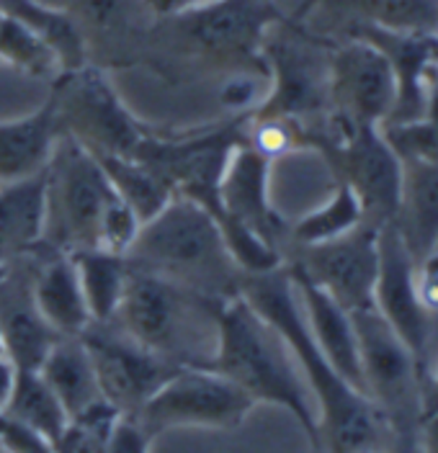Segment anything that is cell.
Wrapping results in <instances>:
<instances>
[{"label":"cell","mask_w":438,"mask_h":453,"mask_svg":"<svg viewBox=\"0 0 438 453\" xmlns=\"http://www.w3.org/2000/svg\"><path fill=\"white\" fill-rule=\"evenodd\" d=\"M65 11L78 24L86 44L90 39L121 36L134 28L140 16H147L142 0H67Z\"/></svg>","instance_id":"obj_32"},{"label":"cell","mask_w":438,"mask_h":453,"mask_svg":"<svg viewBox=\"0 0 438 453\" xmlns=\"http://www.w3.org/2000/svg\"><path fill=\"white\" fill-rule=\"evenodd\" d=\"M11 263H13L11 257L0 255V286H3V283L11 279Z\"/></svg>","instance_id":"obj_43"},{"label":"cell","mask_w":438,"mask_h":453,"mask_svg":"<svg viewBox=\"0 0 438 453\" xmlns=\"http://www.w3.org/2000/svg\"><path fill=\"white\" fill-rule=\"evenodd\" d=\"M318 5L349 13L346 24H369L405 34H438V0H302L292 21L302 24Z\"/></svg>","instance_id":"obj_24"},{"label":"cell","mask_w":438,"mask_h":453,"mask_svg":"<svg viewBox=\"0 0 438 453\" xmlns=\"http://www.w3.org/2000/svg\"><path fill=\"white\" fill-rule=\"evenodd\" d=\"M287 271L292 276L299 304H302L304 319H307V327L318 342V348L322 350V356L349 381L350 387L364 392L361 353H358V338H356L350 311L343 310L327 291H322L320 286L307 273H302L296 265L287 263Z\"/></svg>","instance_id":"obj_19"},{"label":"cell","mask_w":438,"mask_h":453,"mask_svg":"<svg viewBox=\"0 0 438 453\" xmlns=\"http://www.w3.org/2000/svg\"><path fill=\"white\" fill-rule=\"evenodd\" d=\"M127 260L211 299L240 294L242 273L225 248L214 214L191 198L173 196L147 219Z\"/></svg>","instance_id":"obj_3"},{"label":"cell","mask_w":438,"mask_h":453,"mask_svg":"<svg viewBox=\"0 0 438 453\" xmlns=\"http://www.w3.org/2000/svg\"><path fill=\"white\" fill-rule=\"evenodd\" d=\"M361 225H364L361 201L346 183L335 180V191L327 201H322L320 206H315L312 211H307L304 217L289 225L287 240L292 248H310V245L338 240Z\"/></svg>","instance_id":"obj_29"},{"label":"cell","mask_w":438,"mask_h":453,"mask_svg":"<svg viewBox=\"0 0 438 453\" xmlns=\"http://www.w3.org/2000/svg\"><path fill=\"white\" fill-rule=\"evenodd\" d=\"M420 453H438V412L423 420V427H420Z\"/></svg>","instance_id":"obj_40"},{"label":"cell","mask_w":438,"mask_h":453,"mask_svg":"<svg viewBox=\"0 0 438 453\" xmlns=\"http://www.w3.org/2000/svg\"><path fill=\"white\" fill-rule=\"evenodd\" d=\"M13 381H16V366L5 356H0V407L5 404V399L11 395Z\"/></svg>","instance_id":"obj_41"},{"label":"cell","mask_w":438,"mask_h":453,"mask_svg":"<svg viewBox=\"0 0 438 453\" xmlns=\"http://www.w3.org/2000/svg\"><path fill=\"white\" fill-rule=\"evenodd\" d=\"M438 412V368L431 371L428 387H426V418L436 415Z\"/></svg>","instance_id":"obj_42"},{"label":"cell","mask_w":438,"mask_h":453,"mask_svg":"<svg viewBox=\"0 0 438 453\" xmlns=\"http://www.w3.org/2000/svg\"><path fill=\"white\" fill-rule=\"evenodd\" d=\"M248 119L250 116H233L225 124L186 134L150 132L134 157L155 170L175 196L191 198L214 214L227 160L234 147L248 140Z\"/></svg>","instance_id":"obj_11"},{"label":"cell","mask_w":438,"mask_h":453,"mask_svg":"<svg viewBox=\"0 0 438 453\" xmlns=\"http://www.w3.org/2000/svg\"><path fill=\"white\" fill-rule=\"evenodd\" d=\"M50 104L59 134L93 155H134L152 132L121 101L109 73L93 62L62 70L52 81Z\"/></svg>","instance_id":"obj_7"},{"label":"cell","mask_w":438,"mask_h":453,"mask_svg":"<svg viewBox=\"0 0 438 453\" xmlns=\"http://www.w3.org/2000/svg\"><path fill=\"white\" fill-rule=\"evenodd\" d=\"M152 441L155 438L134 418L121 415V420L114 427V435L106 446V453H150Z\"/></svg>","instance_id":"obj_37"},{"label":"cell","mask_w":438,"mask_h":453,"mask_svg":"<svg viewBox=\"0 0 438 453\" xmlns=\"http://www.w3.org/2000/svg\"><path fill=\"white\" fill-rule=\"evenodd\" d=\"M436 250H438V242H436Z\"/></svg>","instance_id":"obj_45"},{"label":"cell","mask_w":438,"mask_h":453,"mask_svg":"<svg viewBox=\"0 0 438 453\" xmlns=\"http://www.w3.org/2000/svg\"><path fill=\"white\" fill-rule=\"evenodd\" d=\"M31 279V302L59 338H81L93 325L70 253H47Z\"/></svg>","instance_id":"obj_20"},{"label":"cell","mask_w":438,"mask_h":453,"mask_svg":"<svg viewBox=\"0 0 438 453\" xmlns=\"http://www.w3.org/2000/svg\"><path fill=\"white\" fill-rule=\"evenodd\" d=\"M39 373L58 395L67 418L104 399L90 356L81 338H59L39 366Z\"/></svg>","instance_id":"obj_25"},{"label":"cell","mask_w":438,"mask_h":453,"mask_svg":"<svg viewBox=\"0 0 438 453\" xmlns=\"http://www.w3.org/2000/svg\"><path fill=\"white\" fill-rule=\"evenodd\" d=\"M307 150H318L335 180L346 183L364 209V222L381 229L395 219L403 160L387 144L381 127H350L327 113L310 129Z\"/></svg>","instance_id":"obj_9"},{"label":"cell","mask_w":438,"mask_h":453,"mask_svg":"<svg viewBox=\"0 0 438 453\" xmlns=\"http://www.w3.org/2000/svg\"><path fill=\"white\" fill-rule=\"evenodd\" d=\"M81 340L90 356L101 396L121 415H137L147 399L181 368L124 335L111 322L90 325Z\"/></svg>","instance_id":"obj_14"},{"label":"cell","mask_w":438,"mask_h":453,"mask_svg":"<svg viewBox=\"0 0 438 453\" xmlns=\"http://www.w3.org/2000/svg\"><path fill=\"white\" fill-rule=\"evenodd\" d=\"M256 402L230 379L206 366H181L147 399L134 418L152 438L175 427L234 430L248 420Z\"/></svg>","instance_id":"obj_12"},{"label":"cell","mask_w":438,"mask_h":453,"mask_svg":"<svg viewBox=\"0 0 438 453\" xmlns=\"http://www.w3.org/2000/svg\"><path fill=\"white\" fill-rule=\"evenodd\" d=\"M47 170L0 186V255L16 260L47 253ZM55 253V250H52Z\"/></svg>","instance_id":"obj_23"},{"label":"cell","mask_w":438,"mask_h":453,"mask_svg":"<svg viewBox=\"0 0 438 453\" xmlns=\"http://www.w3.org/2000/svg\"><path fill=\"white\" fill-rule=\"evenodd\" d=\"M392 226L410 257L420 263L438 242V163L403 160L400 201Z\"/></svg>","instance_id":"obj_22"},{"label":"cell","mask_w":438,"mask_h":453,"mask_svg":"<svg viewBox=\"0 0 438 453\" xmlns=\"http://www.w3.org/2000/svg\"><path fill=\"white\" fill-rule=\"evenodd\" d=\"M240 294L287 340L318 410L312 453H395L389 427L374 402L327 364L312 338L287 263L271 273L242 276Z\"/></svg>","instance_id":"obj_1"},{"label":"cell","mask_w":438,"mask_h":453,"mask_svg":"<svg viewBox=\"0 0 438 453\" xmlns=\"http://www.w3.org/2000/svg\"><path fill=\"white\" fill-rule=\"evenodd\" d=\"M350 317L358 338L364 392L389 427L395 453H420L426 376L374 307L350 311Z\"/></svg>","instance_id":"obj_5"},{"label":"cell","mask_w":438,"mask_h":453,"mask_svg":"<svg viewBox=\"0 0 438 453\" xmlns=\"http://www.w3.org/2000/svg\"><path fill=\"white\" fill-rule=\"evenodd\" d=\"M0 356H5V353H3V335H0Z\"/></svg>","instance_id":"obj_44"},{"label":"cell","mask_w":438,"mask_h":453,"mask_svg":"<svg viewBox=\"0 0 438 453\" xmlns=\"http://www.w3.org/2000/svg\"><path fill=\"white\" fill-rule=\"evenodd\" d=\"M292 250V257L287 263L307 273L343 310L361 311L374 307V286L380 273L377 226L364 222L338 240Z\"/></svg>","instance_id":"obj_15"},{"label":"cell","mask_w":438,"mask_h":453,"mask_svg":"<svg viewBox=\"0 0 438 453\" xmlns=\"http://www.w3.org/2000/svg\"><path fill=\"white\" fill-rule=\"evenodd\" d=\"M330 47L292 19L271 28L263 59L268 90L253 116L318 124L330 113Z\"/></svg>","instance_id":"obj_8"},{"label":"cell","mask_w":438,"mask_h":453,"mask_svg":"<svg viewBox=\"0 0 438 453\" xmlns=\"http://www.w3.org/2000/svg\"><path fill=\"white\" fill-rule=\"evenodd\" d=\"M0 335L5 358L16 368L29 371H39L47 353L59 340L58 333L34 307L31 291L8 296V304L0 310Z\"/></svg>","instance_id":"obj_26"},{"label":"cell","mask_w":438,"mask_h":453,"mask_svg":"<svg viewBox=\"0 0 438 453\" xmlns=\"http://www.w3.org/2000/svg\"><path fill=\"white\" fill-rule=\"evenodd\" d=\"M0 410H5L19 423L36 430L39 435H44L50 443L58 441V435L67 423V412L58 395L50 389V384L42 379L39 371H29V368H16L13 389Z\"/></svg>","instance_id":"obj_30"},{"label":"cell","mask_w":438,"mask_h":453,"mask_svg":"<svg viewBox=\"0 0 438 453\" xmlns=\"http://www.w3.org/2000/svg\"><path fill=\"white\" fill-rule=\"evenodd\" d=\"M93 157L104 170L106 180L111 183L114 194L142 219V225L155 214H160L175 196L171 186L134 155H93Z\"/></svg>","instance_id":"obj_28"},{"label":"cell","mask_w":438,"mask_h":453,"mask_svg":"<svg viewBox=\"0 0 438 453\" xmlns=\"http://www.w3.org/2000/svg\"><path fill=\"white\" fill-rule=\"evenodd\" d=\"M50 98L27 116L0 121V186L44 173L59 142Z\"/></svg>","instance_id":"obj_21"},{"label":"cell","mask_w":438,"mask_h":453,"mask_svg":"<svg viewBox=\"0 0 438 453\" xmlns=\"http://www.w3.org/2000/svg\"><path fill=\"white\" fill-rule=\"evenodd\" d=\"M415 288L423 302V307L436 314L438 311V250L426 255L420 263H415Z\"/></svg>","instance_id":"obj_38"},{"label":"cell","mask_w":438,"mask_h":453,"mask_svg":"<svg viewBox=\"0 0 438 453\" xmlns=\"http://www.w3.org/2000/svg\"><path fill=\"white\" fill-rule=\"evenodd\" d=\"M70 257L75 263L93 325L111 322L119 304H121L124 288H127L129 260L124 255L109 253L104 248L75 250V253H70Z\"/></svg>","instance_id":"obj_27"},{"label":"cell","mask_w":438,"mask_h":453,"mask_svg":"<svg viewBox=\"0 0 438 453\" xmlns=\"http://www.w3.org/2000/svg\"><path fill=\"white\" fill-rule=\"evenodd\" d=\"M119 420L121 412L114 404H109L106 399L93 402L78 415L67 418L58 441L52 443L55 453H106Z\"/></svg>","instance_id":"obj_33"},{"label":"cell","mask_w":438,"mask_h":453,"mask_svg":"<svg viewBox=\"0 0 438 453\" xmlns=\"http://www.w3.org/2000/svg\"><path fill=\"white\" fill-rule=\"evenodd\" d=\"M271 163L273 160L261 155L250 142H240L219 180L217 211L256 229L261 237L281 250L289 225L276 214L271 201Z\"/></svg>","instance_id":"obj_18"},{"label":"cell","mask_w":438,"mask_h":453,"mask_svg":"<svg viewBox=\"0 0 438 453\" xmlns=\"http://www.w3.org/2000/svg\"><path fill=\"white\" fill-rule=\"evenodd\" d=\"M0 65L13 67L29 78H58L62 73L58 52L50 42L27 24L3 13L0 19Z\"/></svg>","instance_id":"obj_31"},{"label":"cell","mask_w":438,"mask_h":453,"mask_svg":"<svg viewBox=\"0 0 438 453\" xmlns=\"http://www.w3.org/2000/svg\"><path fill=\"white\" fill-rule=\"evenodd\" d=\"M206 368L230 379L256 404H273L292 415L310 446L318 443V410L287 340L248 304L242 294L217 311V340Z\"/></svg>","instance_id":"obj_2"},{"label":"cell","mask_w":438,"mask_h":453,"mask_svg":"<svg viewBox=\"0 0 438 453\" xmlns=\"http://www.w3.org/2000/svg\"><path fill=\"white\" fill-rule=\"evenodd\" d=\"M114 188L83 144L59 137L47 165V226L44 248L75 253L98 248L101 222L114 203Z\"/></svg>","instance_id":"obj_10"},{"label":"cell","mask_w":438,"mask_h":453,"mask_svg":"<svg viewBox=\"0 0 438 453\" xmlns=\"http://www.w3.org/2000/svg\"><path fill=\"white\" fill-rule=\"evenodd\" d=\"M381 134L400 160L438 163V121L415 119L403 124H384Z\"/></svg>","instance_id":"obj_34"},{"label":"cell","mask_w":438,"mask_h":453,"mask_svg":"<svg viewBox=\"0 0 438 453\" xmlns=\"http://www.w3.org/2000/svg\"><path fill=\"white\" fill-rule=\"evenodd\" d=\"M222 302L129 265L127 288L111 325L178 366H204L214 350Z\"/></svg>","instance_id":"obj_4"},{"label":"cell","mask_w":438,"mask_h":453,"mask_svg":"<svg viewBox=\"0 0 438 453\" xmlns=\"http://www.w3.org/2000/svg\"><path fill=\"white\" fill-rule=\"evenodd\" d=\"M0 451L3 453H55V446L5 410H0Z\"/></svg>","instance_id":"obj_36"},{"label":"cell","mask_w":438,"mask_h":453,"mask_svg":"<svg viewBox=\"0 0 438 453\" xmlns=\"http://www.w3.org/2000/svg\"><path fill=\"white\" fill-rule=\"evenodd\" d=\"M343 36L372 42L392 65V73L397 81V104L387 124L423 119L428 88L438 75V34L387 31V28L353 21L343 27Z\"/></svg>","instance_id":"obj_17"},{"label":"cell","mask_w":438,"mask_h":453,"mask_svg":"<svg viewBox=\"0 0 438 453\" xmlns=\"http://www.w3.org/2000/svg\"><path fill=\"white\" fill-rule=\"evenodd\" d=\"M145 11L150 19L155 21H168V19H178L183 13H191L196 8H204L214 0H142Z\"/></svg>","instance_id":"obj_39"},{"label":"cell","mask_w":438,"mask_h":453,"mask_svg":"<svg viewBox=\"0 0 438 453\" xmlns=\"http://www.w3.org/2000/svg\"><path fill=\"white\" fill-rule=\"evenodd\" d=\"M397 104V81L389 59L356 36L330 47V116L350 127H381Z\"/></svg>","instance_id":"obj_13"},{"label":"cell","mask_w":438,"mask_h":453,"mask_svg":"<svg viewBox=\"0 0 438 453\" xmlns=\"http://www.w3.org/2000/svg\"><path fill=\"white\" fill-rule=\"evenodd\" d=\"M287 21L276 0H214L204 8L168 19L178 50L214 70L268 75L263 44L271 28Z\"/></svg>","instance_id":"obj_6"},{"label":"cell","mask_w":438,"mask_h":453,"mask_svg":"<svg viewBox=\"0 0 438 453\" xmlns=\"http://www.w3.org/2000/svg\"><path fill=\"white\" fill-rule=\"evenodd\" d=\"M374 310L392 327V333L403 340L420 373L426 376V387H428L431 311L423 307L418 296L415 260L410 257L408 248L403 245L392 222L380 229V273L374 286Z\"/></svg>","instance_id":"obj_16"},{"label":"cell","mask_w":438,"mask_h":453,"mask_svg":"<svg viewBox=\"0 0 438 453\" xmlns=\"http://www.w3.org/2000/svg\"><path fill=\"white\" fill-rule=\"evenodd\" d=\"M268 90V75L263 73H230L219 88V104L233 116H253Z\"/></svg>","instance_id":"obj_35"}]
</instances>
